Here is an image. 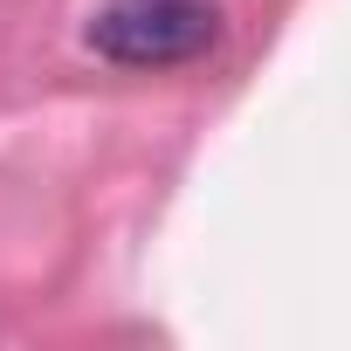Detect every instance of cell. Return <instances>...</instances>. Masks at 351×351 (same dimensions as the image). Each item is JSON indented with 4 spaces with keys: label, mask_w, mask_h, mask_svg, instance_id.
Returning <instances> with one entry per match:
<instances>
[{
    "label": "cell",
    "mask_w": 351,
    "mask_h": 351,
    "mask_svg": "<svg viewBox=\"0 0 351 351\" xmlns=\"http://www.w3.org/2000/svg\"><path fill=\"white\" fill-rule=\"evenodd\" d=\"M83 35L117 69H172L221 42V8L214 0H97Z\"/></svg>",
    "instance_id": "1"
}]
</instances>
